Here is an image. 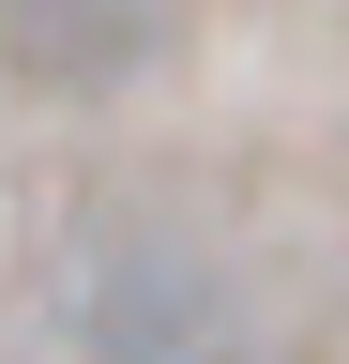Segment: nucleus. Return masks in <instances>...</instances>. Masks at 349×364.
Masks as SVG:
<instances>
[{
	"mask_svg": "<svg viewBox=\"0 0 349 364\" xmlns=\"http://www.w3.org/2000/svg\"><path fill=\"white\" fill-rule=\"evenodd\" d=\"M76 334H92V364H258L243 289L167 228H92L76 243Z\"/></svg>",
	"mask_w": 349,
	"mask_h": 364,
	"instance_id": "1",
	"label": "nucleus"
},
{
	"mask_svg": "<svg viewBox=\"0 0 349 364\" xmlns=\"http://www.w3.org/2000/svg\"><path fill=\"white\" fill-rule=\"evenodd\" d=\"M152 46H167V0H0V76L61 91V107L122 91Z\"/></svg>",
	"mask_w": 349,
	"mask_h": 364,
	"instance_id": "2",
	"label": "nucleus"
}]
</instances>
